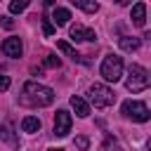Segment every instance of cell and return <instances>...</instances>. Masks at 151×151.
I'll list each match as a JSON object with an SVG mask.
<instances>
[{"instance_id": "6da1fadb", "label": "cell", "mask_w": 151, "mask_h": 151, "mask_svg": "<svg viewBox=\"0 0 151 151\" xmlns=\"http://www.w3.org/2000/svg\"><path fill=\"white\" fill-rule=\"evenodd\" d=\"M52 101H54V92H52V87H47V85H42V83L28 80V83L21 87V94H19V104H21V106L42 109V106H50Z\"/></svg>"}, {"instance_id": "7a4b0ae2", "label": "cell", "mask_w": 151, "mask_h": 151, "mask_svg": "<svg viewBox=\"0 0 151 151\" xmlns=\"http://www.w3.org/2000/svg\"><path fill=\"white\" fill-rule=\"evenodd\" d=\"M149 85H151V76H149V71H146L144 66H139V64H132V66L127 68L125 87H127L130 92H144Z\"/></svg>"}, {"instance_id": "3957f363", "label": "cell", "mask_w": 151, "mask_h": 151, "mask_svg": "<svg viewBox=\"0 0 151 151\" xmlns=\"http://www.w3.org/2000/svg\"><path fill=\"white\" fill-rule=\"evenodd\" d=\"M99 73L106 83H118L123 78V57L118 54H106L101 66H99Z\"/></svg>"}, {"instance_id": "277c9868", "label": "cell", "mask_w": 151, "mask_h": 151, "mask_svg": "<svg viewBox=\"0 0 151 151\" xmlns=\"http://www.w3.org/2000/svg\"><path fill=\"white\" fill-rule=\"evenodd\" d=\"M87 97H90L94 109H106V106H111L116 101V92L111 87H106V85H92L87 90Z\"/></svg>"}, {"instance_id": "5b68a950", "label": "cell", "mask_w": 151, "mask_h": 151, "mask_svg": "<svg viewBox=\"0 0 151 151\" xmlns=\"http://www.w3.org/2000/svg\"><path fill=\"white\" fill-rule=\"evenodd\" d=\"M123 116L125 118H130V120H134V123H146L149 120V106L144 104V101H137V99H127V101H123Z\"/></svg>"}, {"instance_id": "8992f818", "label": "cell", "mask_w": 151, "mask_h": 151, "mask_svg": "<svg viewBox=\"0 0 151 151\" xmlns=\"http://www.w3.org/2000/svg\"><path fill=\"white\" fill-rule=\"evenodd\" d=\"M71 113L66 109H59L57 116H54V137H66L71 132Z\"/></svg>"}, {"instance_id": "52a82bcc", "label": "cell", "mask_w": 151, "mask_h": 151, "mask_svg": "<svg viewBox=\"0 0 151 151\" xmlns=\"http://www.w3.org/2000/svg\"><path fill=\"white\" fill-rule=\"evenodd\" d=\"M71 40H76V42H94L97 40V33L92 31V28H87V26H83V24H73L71 26Z\"/></svg>"}, {"instance_id": "ba28073f", "label": "cell", "mask_w": 151, "mask_h": 151, "mask_svg": "<svg viewBox=\"0 0 151 151\" xmlns=\"http://www.w3.org/2000/svg\"><path fill=\"white\" fill-rule=\"evenodd\" d=\"M2 52H5V57H12V59H17V57H21V52H24V45H21V38H17V35H12V38H7V40H2Z\"/></svg>"}, {"instance_id": "9c48e42d", "label": "cell", "mask_w": 151, "mask_h": 151, "mask_svg": "<svg viewBox=\"0 0 151 151\" xmlns=\"http://www.w3.org/2000/svg\"><path fill=\"white\" fill-rule=\"evenodd\" d=\"M0 139H5L9 146H19V139H17V134H14V130H12V120H5L2 123V127H0Z\"/></svg>"}, {"instance_id": "30bf717a", "label": "cell", "mask_w": 151, "mask_h": 151, "mask_svg": "<svg viewBox=\"0 0 151 151\" xmlns=\"http://www.w3.org/2000/svg\"><path fill=\"white\" fill-rule=\"evenodd\" d=\"M68 19H71V12H68L66 7H57V9L52 12V17H50V21H52L54 28H57V26H66Z\"/></svg>"}, {"instance_id": "8fae6325", "label": "cell", "mask_w": 151, "mask_h": 151, "mask_svg": "<svg viewBox=\"0 0 151 151\" xmlns=\"http://www.w3.org/2000/svg\"><path fill=\"white\" fill-rule=\"evenodd\" d=\"M57 47H59V50H61V52H64L66 57H71L73 61H78V64H85V66L90 64V59H85L83 54H78V52H76V50H73V47L68 45V42H64V40H59V42H57Z\"/></svg>"}, {"instance_id": "7c38bea8", "label": "cell", "mask_w": 151, "mask_h": 151, "mask_svg": "<svg viewBox=\"0 0 151 151\" xmlns=\"http://www.w3.org/2000/svg\"><path fill=\"white\" fill-rule=\"evenodd\" d=\"M71 106H73V111H76V116L78 118H87L90 116V104L83 99V97H71Z\"/></svg>"}, {"instance_id": "4fadbf2b", "label": "cell", "mask_w": 151, "mask_h": 151, "mask_svg": "<svg viewBox=\"0 0 151 151\" xmlns=\"http://www.w3.org/2000/svg\"><path fill=\"white\" fill-rule=\"evenodd\" d=\"M132 21H134V26H144L146 24V2H137L132 7Z\"/></svg>"}, {"instance_id": "5bb4252c", "label": "cell", "mask_w": 151, "mask_h": 151, "mask_svg": "<svg viewBox=\"0 0 151 151\" xmlns=\"http://www.w3.org/2000/svg\"><path fill=\"white\" fill-rule=\"evenodd\" d=\"M139 45H142V40L134 38V35H132V38H130V35H123V38H120V50H123V52H137Z\"/></svg>"}, {"instance_id": "9a60e30c", "label": "cell", "mask_w": 151, "mask_h": 151, "mask_svg": "<svg viewBox=\"0 0 151 151\" xmlns=\"http://www.w3.org/2000/svg\"><path fill=\"white\" fill-rule=\"evenodd\" d=\"M21 130H24V132H28V134H33V132H38V130H40V120H38L35 116H26V118L21 120Z\"/></svg>"}, {"instance_id": "2e32d148", "label": "cell", "mask_w": 151, "mask_h": 151, "mask_svg": "<svg viewBox=\"0 0 151 151\" xmlns=\"http://www.w3.org/2000/svg\"><path fill=\"white\" fill-rule=\"evenodd\" d=\"M73 5L83 12H90V14H94L99 9V2H94V0H73Z\"/></svg>"}, {"instance_id": "e0dca14e", "label": "cell", "mask_w": 151, "mask_h": 151, "mask_svg": "<svg viewBox=\"0 0 151 151\" xmlns=\"http://www.w3.org/2000/svg\"><path fill=\"white\" fill-rule=\"evenodd\" d=\"M99 151H123V146L118 144V139H116V137H111V134H109V137L101 142Z\"/></svg>"}, {"instance_id": "ac0fdd59", "label": "cell", "mask_w": 151, "mask_h": 151, "mask_svg": "<svg viewBox=\"0 0 151 151\" xmlns=\"http://www.w3.org/2000/svg\"><path fill=\"white\" fill-rule=\"evenodd\" d=\"M26 7H28V0H12V2H9V12H12V14L24 12Z\"/></svg>"}, {"instance_id": "d6986e66", "label": "cell", "mask_w": 151, "mask_h": 151, "mask_svg": "<svg viewBox=\"0 0 151 151\" xmlns=\"http://www.w3.org/2000/svg\"><path fill=\"white\" fill-rule=\"evenodd\" d=\"M59 64H61V61H59L57 54H47V57H45V66H47V68H59Z\"/></svg>"}, {"instance_id": "ffe728a7", "label": "cell", "mask_w": 151, "mask_h": 151, "mask_svg": "<svg viewBox=\"0 0 151 151\" xmlns=\"http://www.w3.org/2000/svg\"><path fill=\"white\" fill-rule=\"evenodd\" d=\"M42 33H45V35H52V33H54V26H52L50 17H42Z\"/></svg>"}, {"instance_id": "44dd1931", "label": "cell", "mask_w": 151, "mask_h": 151, "mask_svg": "<svg viewBox=\"0 0 151 151\" xmlns=\"http://www.w3.org/2000/svg\"><path fill=\"white\" fill-rule=\"evenodd\" d=\"M76 146H78L80 151H87V146H90V139H87V137H76Z\"/></svg>"}, {"instance_id": "7402d4cb", "label": "cell", "mask_w": 151, "mask_h": 151, "mask_svg": "<svg viewBox=\"0 0 151 151\" xmlns=\"http://www.w3.org/2000/svg\"><path fill=\"white\" fill-rule=\"evenodd\" d=\"M7 90H9V78L0 73V92H7Z\"/></svg>"}, {"instance_id": "603a6c76", "label": "cell", "mask_w": 151, "mask_h": 151, "mask_svg": "<svg viewBox=\"0 0 151 151\" xmlns=\"http://www.w3.org/2000/svg\"><path fill=\"white\" fill-rule=\"evenodd\" d=\"M0 24H2L5 28H12V26H14V21H12L9 17H0Z\"/></svg>"}, {"instance_id": "cb8c5ba5", "label": "cell", "mask_w": 151, "mask_h": 151, "mask_svg": "<svg viewBox=\"0 0 151 151\" xmlns=\"http://www.w3.org/2000/svg\"><path fill=\"white\" fill-rule=\"evenodd\" d=\"M50 151H64V149H50Z\"/></svg>"}]
</instances>
